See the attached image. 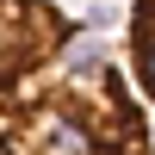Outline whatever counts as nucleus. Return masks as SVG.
Returning <instances> with one entry per match:
<instances>
[{
	"instance_id": "1",
	"label": "nucleus",
	"mask_w": 155,
	"mask_h": 155,
	"mask_svg": "<svg viewBox=\"0 0 155 155\" xmlns=\"http://www.w3.org/2000/svg\"><path fill=\"white\" fill-rule=\"evenodd\" d=\"M6 155H155L130 68L56 0H0Z\"/></svg>"
},
{
	"instance_id": "2",
	"label": "nucleus",
	"mask_w": 155,
	"mask_h": 155,
	"mask_svg": "<svg viewBox=\"0 0 155 155\" xmlns=\"http://www.w3.org/2000/svg\"><path fill=\"white\" fill-rule=\"evenodd\" d=\"M124 68H130L137 93L155 106V0H130L124 12Z\"/></svg>"
}]
</instances>
